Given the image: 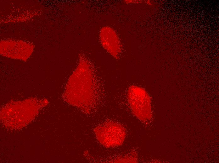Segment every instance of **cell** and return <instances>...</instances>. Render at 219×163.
Masks as SVG:
<instances>
[{"label": "cell", "mask_w": 219, "mask_h": 163, "mask_svg": "<svg viewBox=\"0 0 219 163\" xmlns=\"http://www.w3.org/2000/svg\"><path fill=\"white\" fill-rule=\"evenodd\" d=\"M98 142L107 148L119 146L123 144L126 136V132L120 124L108 122L96 127L94 130Z\"/></svg>", "instance_id": "obj_1"}, {"label": "cell", "mask_w": 219, "mask_h": 163, "mask_svg": "<svg viewBox=\"0 0 219 163\" xmlns=\"http://www.w3.org/2000/svg\"><path fill=\"white\" fill-rule=\"evenodd\" d=\"M128 99L134 114L142 121L148 120L150 116V100L146 91L142 88L132 86L128 91Z\"/></svg>", "instance_id": "obj_2"}, {"label": "cell", "mask_w": 219, "mask_h": 163, "mask_svg": "<svg viewBox=\"0 0 219 163\" xmlns=\"http://www.w3.org/2000/svg\"><path fill=\"white\" fill-rule=\"evenodd\" d=\"M110 36H107L109 39L105 38L101 39L102 44L110 54L117 57L120 52L118 40L113 32L112 34H110Z\"/></svg>", "instance_id": "obj_3"}, {"label": "cell", "mask_w": 219, "mask_h": 163, "mask_svg": "<svg viewBox=\"0 0 219 163\" xmlns=\"http://www.w3.org/2000/svg\"><path fill=\"white\" fill-rule=\"evenodd\" d=\"M116 162H136L137 161L136 159L134 158H131L127 157L124 159H120L117 160Z\"/></svg>", "instance_id": "obj_4"}]
</instances>
